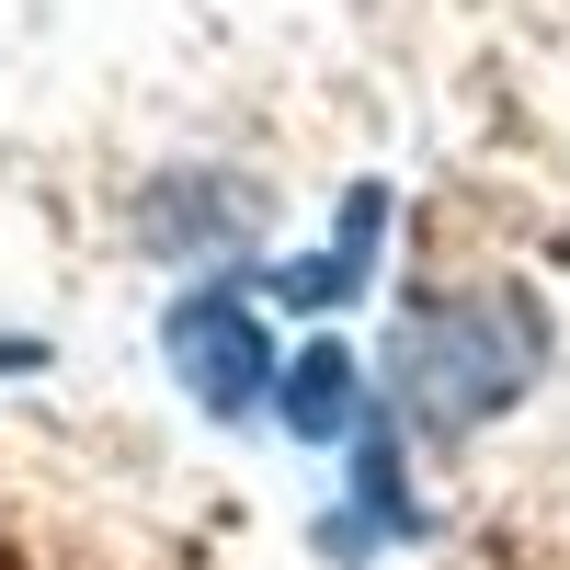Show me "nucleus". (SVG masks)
<instances>
[{"instance_id": "obj_1", "label": "nucleus", "mask_w": 570, "mask_h": 570, "mask_svg": "<svg viewBox=\"0 0 570 570\" xmlns=\"http://www.w3.org/2000/svg\"><path fill=\"white\" fill-rule=\"evenodd\" d=\"M559 331L537 308V285H445V297H411L376 343V376H389V411L411 434H480L513 400L548 376Z\"/></svg>"}, {"instance_id": "obj_2", "label": "nucleus", "mask_w": 570, "mask_h": 570, "mask_svg": "<svg viewBox=\"0 0 570 570\" xmlns=\"http://www.w3.org/2000/svg\"><path fill=\"white\" fill-rule=\"evenodd\" d=\"M160 354H171L183 400H195L206 422H252V411H274V389H285L274 320H263V297H252L240 274L183 285V297H171V320H160Z\"/></svg>"}, {"instance_id": "obj_3", "label": "nucleus", "mask_w": 570, "mask_h": 570, "mask_svg": "<svg viewBox=\"0 0 570 570\" xmlns=\"http://www.w3.org/2000/svg\"><path fill=\"white\" fill-rule=\"evenodd\" d=\"M274 411H285V434L297 445H354L365 434V365L343 354V343H308V354H285V389H274Z\"/></svg>"}, {"instance_id": "obj_4", "label": "nucleus", "mask_w": 570, "mask_h": 570, "mask_svg": "<svg viewBox=\"0 0 570 570\" xmlns=\"http://www.w3.org/2000/svg\"><path fill=\"white\" fill-rule=\"evenodd\" d=\"M389 537H422V513L400 491V422H365V434H354V513L320 525V548L331 559H365V548H389Z\"/></svg>"}, {"instance_id": "obj_5", "label": "nucleus", "mask_w": 570, "mask_h": 570, "mask_svg": "<svg viewBox=\"0 0 570 570\" xmlns=\"http://www.w3.org/2000/svg\"><path fill=\"white\" fill-rule=\"evenodd\" d=\"M376 217H389V183H354L343 240H331V252H308V263H285V274H274V297H285V308H343L354 285H365V263H376V240H389Z\"/></svg>"}, {"instance_id": "obj_6", "label": "nucleus", "mask_w": 570, "mask_h": 570, "mask_svg": "<svg viewBox=\"0 0 570 570\" xmlns=\"http://www.w3.org/2000/svg\"><path fill=\"white\" fill-rule=\"evenodd\" d=\"M46 365V343H0V376H35Z\"/></svg>"}]
</instances>
